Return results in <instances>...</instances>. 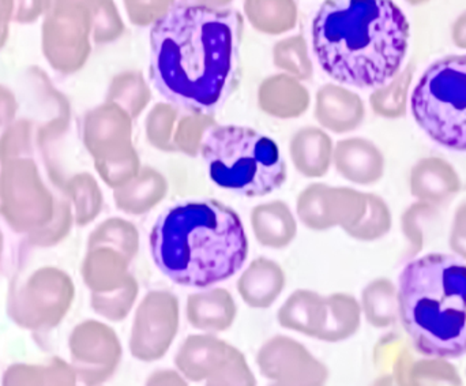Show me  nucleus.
Instances as JSON below:
<instances>
[{"mask_svg":"<svg viewBox=\"0 0 466 386\" xmlns=\"http://www.w3.org/2000/svg\"><path fill=\"white\" fill-rule=\"evenodd\" d=\"M258 107L276 119H298L309 111L311 95L303 82L289 74L266 76L257 93Z\"/></svg>","mask_w":466,"mask_h":386,"instance_id":"obj_11","label":"nucleus"},{"mask_svg":"<svg viewBox=\"0 0 466 386\" xmlns=\"http://www.w3.org/2000/svg\"><path fill=\"white\" fill-rule=\"evenodd\" d=\"M399 306L405 330L421 354H466V264L448 254L410 261L400 276Z\"/></svg>","mask_w":466,"mask_h":386,"instance_id":"obj_4","label":"nucleus"},{"mask_svg":"<svg viewBox=\"0 0 466 386\" xmlns=\"http://www.w3.org/2000/svg\"><path fill=\"white\" fill-rule=\"evenodd\" d=\"M66 196L74 208V220L76 226L84 227L95 221L104 208V196L95 179L89 172H79L63 183Z\"/></svg>","mask_w":466,"mask_h":386,"instance_id":"obj_17","label":"nucleus"},{"mask_svg":"<svg viewBox=\"0 0 466 386\" xmlns=\"http://www.w3.org/2000/svg\"><path fill=\"white\" fill-rule=\"evenodd\" d=\"M128 18L136 26L149 27L167 15L177 0H125Z\"/></svg>","mask_w":466,"mask_h":386,"instance_id":"obj_26","label":"nucleus"},{"mask_svg":"<svg viewBox=\"0 0 466 386\" xmlns=\"http://www.w3.org/2000/svg\"><path fill=\"white\" fill-rule=\"evenodd\" d=\"M243 10L249 25L266 36L285 35L299 21L296 0H244Z\"/></svg>","mask_w":466,"mask_h":386,"instance_id":"obj_16","label":"nucleus"},{"mask_svg":"<svg viewBox=\"0 0 466 386\" xmlns=\"http://www.w3.org/2000/svg\"><path fill=\"white\" fill-rule=\"evenodd\" d=\"M410 35L407 15L394 0H325L311 25L320 68L359 89H377L400 73Z\"/></svg>","mask_w":466,"mask_h":386,"instance_id":"obj_2","label":"nucleus"},{"mask_svg":"<svg viewBox=\"0 0 466 386\" xmlns=\"http://www.w3.org/2000/svg\"><path fill=\"white\" fill-rule=\"evenodd\" d=\"M273 63L282 73L295 76L299 81H311L314 65L309 56V43L301 35L288 36L273 46Z\"/></svg>","mask_w":466,"mask_h":386,"instance_id":"obj_19","label":"nucleus"},{"mask_svg":"<svg viewBox=\"0 0 466 386\" xmlns=\"http://www.w3.org/2000/svg\"><path fill=\"white\" fill-rule=\"evenodd\" d=\"M133 120L122 107L114 103L96 109L85 128V147L93 160L109 157L134 147Z\"/></svg>","mask_w":466,"mask_h":386,"instance_id":"obj_9","label":"nucleus"},{"mask_svg":"<svg viewBox=\"0 0 466 386\" xmlns=\"http://www.w3.org/2000/svg\"><path fill=\"white\" fill-rule=\"evenodd\" d=\"M218 125L215 115L207 112H187L177 120L174 144L177 152L197 157L201 155L205 137Z\"/></svg>","mask_w":466,"mask_h":386,"instance_id":"obj_21","label":"nucleus"},{"mask_svg":"<svg viewBox=\"0 0 466 386\" xmlns=\"http://www.w3.org/2000/svg\"><path fill=\"white\" fill-rule=\"evenodd\" d=\"M90 246L111 245L126 256L133 257L139 248V231L136 224L122 218H106L98 224L89 239Z\"/></svg>","mask_w":466,"mask_h":386,"instance_id":"obj_22","label":"nucleus"},{"mask_svg":"<svg viewBox=\"0 0 466 386\" xmlns=\"http://www.w3.org/2000/svg\"><path fill=\"white\" fill-rule=\"evenodd\" d=\"M57 204L35 161L14 158L0 169V215L16 232H37L56 215Z\"/></svg>","mask_w":466,"mask_h":386,"instance_id":"obj_7","label":"nucleus"},{"mask_svg":"<svg viewBox=\"0 0 466 386\" xmlns=\"http://www.w3.org/2000/svg\"><path fill=\"white\" fill-rule=\"evenodd\" d=\"M108 98L109 103L122 107L133 119H138L152 101V90L142 71L128 70L115 76Z\"/></svg>","mask_w":466,"mask_h":386,"instance_id":"obj_18","label":"nucleus"},{"mask_svg":"<svg viewBox=\"0 0 466 386\" xmlns=\"http://www.w3.org/2000/svg\"><path fill=\"white\" fill-rule=\"evenodd\" d=\"M299 220L312 231L341 227L350 231L366 213V198L347 188H330L326 183H311L296 199Z\"/></svg>","mask_w":466,"mask_h":386,"instance_id":"obj_8","label":"nucleus"},{"mask_svg":"<svg viewBox=\"0 0 466 386\" xmlns=\"http://www.w3.org/2000/svg\"><path fill=\"white\" fill-rule=\"evenodd\" d=\"M454 44L460 48L466 49V10L460 14L451 27Z\"/></svg>","mask_w":466,"mask_h":386,"instance_id":"obj_27","label":"nucleus"},{"mask_svg":"<svg viewBox=\"0 0 466 386\" xmlns=\"http://www.w3.org/2000/svg\"><path fill=\"white\" fill-rule=\"evenodd\" d=\"M410 109L432 141L466 152V55L432 63L413 89Z\"/></svg>","mask_w":466,"mask_h":386,"instance_id":"obj_6","label":"nucleus"},{"mask_svg":"<svg viewBox=\"0 0 466 386\" xmlns=\"http://www.w3.org/2000/svg\"><path fill=\"white\" fill-rule=\"evenodd\" d=\"M149 246L163 275L193 289L228 280L248 256L240 216L216 199L180 202L161 213L150 231Z\"/></svg>","mask_w":466,"mask_h":386,"instance_id":"obj_3","label":"nucleus"},{"mask_svg":"<svg viewBox=\"0 0 466 386\" xmlns=\"http://www.w3.org/2000/svg\"><path fill=\"white\" fill-rule=\"evenodd\" d=\"M333 164L344 179L370 185L382 175V157L375 145L364 138L341 139L334 145Z\"/></svg>","mask_w":466,"mask_h":386,"instance_id":"obj_13","label":"nucleus"},{"mask_svg":"<svg viewBox=\"0 0 466 386\" xmlns=\"http://www.w3.org/2000/svg\"><path fill=\"white\" fill-rule=\"evenodd\" d=\"M333 139L317 126H304L290 138V161L296 171L309 179H319L328 175L333 164Z\"/></svg>","mask_w":466,"mask_h":386,"instance_id":"obj_12","label":"nucleus"},{"mask_svg":"<svg viewBox=\"0 0 466 386\" xmlns=\"http://www.w3.org/2000/svg\"><path fill=\"white\" fill-rule=\"evenodd\" d=\"M279 276V270L273 262L265 261V259L254 262L249 272L243 278V290L246 289L248 291L246 292L247 297L251 300L270 298L266 290L276 289Z\"/></svg>","mask_w":466,"mask_h":386,"instance_id":"obj_25","label":"nucleus"},{"mask_svg":"<svg viewBox=\"0 0 466 386\" xmlns=\"http://www.w3.org/2000/svg\"><path fill=\"white\" fill-rule=\"evenodd\" d=\"M95 168L103 182L116 190L139 174L142 168L141 157L137 147H131L116 155L95 160Z\"/></svg>","mask_w":466,"mask_h":386,"instance_id":"obj_23","label":"nucleus"},{"mask_svg":"<svg viewBox=\"0 0 466 386\" xmlns=\"http://www.w3.org/2000/svg\"><path fill=\"white\" fill-rule=\"evenodd\" d=\"M241 16L177 2L150 30V78L168 103L213 114L231 93Z\"/></svg>","mask_w":466,"mask_h":386,"instance_id":"obj_1","label":"nucleus"},{"mask_svg":"<svg viewBox=\"0 0 466 386\" xmlns=\"http://www.w3.org/2000/svg\"><path fill=\"white\" fill-rule=\"evenodd\" d=\"M201 156L210 180L238 196L259 198L287 182L279 145L251 127L216 125L205 137Z\"/></svg>","mask_w":466,"mask_h":386,"instance_id":"obj_5","label":"nucleus"},{"mask_svg":"<svg viewBox=\"0 0 466 386\" xmlns=\"http://www.w3.org/2000/svg\"><path fill=\"white\" fill-rule=\"evenodd\" d=\"M410 70L397 74L390 82L377 87L370 97L375 114L385 117H397L404 115L410 87Z\"/></svg>","mask_w":466,"mask_h":386,"instance_id":"obj_24","label":"nucleus"},{"mask_svg":"<svg viewBox=\"0 0 466 386\" xmlns=\"http://www.w3.org/2000/svg\"><path fill=\"white\" fill-rule=\"evenodd\" d=\"M408 5H426V3L431 2V0H404Z\"/></svg>","mask_w":466,"mask_h":386,"instance_id":"obj_29","label":"nucleus"},{"mask_svg":"<svg viewBox=\"0 0 466 386\" xmlns=\"http://www.w3.org/2000/svg\"><path fill=\"white\" fill-rule=\"evenodd\" d=\"M314 117L323 130L345 134L363 123L366 108L352 90L342 85L325 84L315 95Z\"/></svg>","mask_w":466,"mask_h":386,"instance_id":"obj_10","label":"nucleus"},{"mask_svg":"<svg viewBox=\"0 0 466 386\" xmlns=\"http://www.w3.org/2000/svg\"><path fill=\"white\" fill-rule=\"evenodd\" d=\"M179 117V108L168 101L155 104L145 119V136L147 142L160 152H177L174 134Z\"/></svg>","mask_w":466,"mask_h":386,"instance_id":"obj_20","label":"nucleus"},{"mask_svg":"<svg viewBox=\"0 0 466 386\" xmlns=\"http://www.w3.org/2000/svg\"><path fill=\"white\" fill-rule=\"evenodd\" d=\"M180 2L187 3L191 5H198V7L216 8H227V5H231L233 0H180Z\"/></svg>","mask_w":466,"mask_h":386,"instance_id":"obj_28","label":"nucleus"},{"mask_svg":"<svg viewBox=\"0 0 466 386\" xmlns=\"http://www.w3.org/2000/svg\"><path fill=\"white\" fill-rule=\"evenodd\" d=\"M249 223L258 242L268 248H285L298 234V220L289 205L281 199L252 208Z\"/></svg>","mask_w":466,"mask_h":386,"instance_id":"obj_15","label":"nucleus"},{"mask_svg":"<svg viewBox=\"0 0 466 386\" xmlns=\"http://www.w3.org/2000/svg\"><path fill=\"white\" fill-rule=\"evenodd\" d=\"M168 190V180L158 169L142 167L133 180L114 190L115 204L126 215H147L166 199Z\"/></svg>","mask_w":466,"mask_h":386,"instance_id":"obj_14","label":"nucleus"}]
</instances>
